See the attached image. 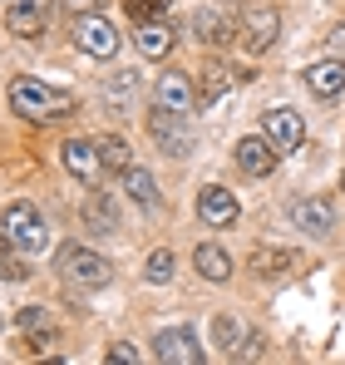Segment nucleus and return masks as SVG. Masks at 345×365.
Returning <instances> with one entry per match:
<instances>
[{
  "instance_id": "nucleus-1",
  "label": "nucleus",
  "mask_w": 345,
  "mask_h": 365,
  "mask_svg": "<svg viewBox=\"0 0 345 365\" xmlns=\"http://www.w3.org/2000/svg\"><path fill=\"white\" fill-rule=\"evenodd\" d=\"M10 109H15L20 119H30V123H59V119H69V114L79 109V99H74L69 89L45 84V79H15V84H10Z\"/></svg>"
},
{
  "instance_id": "nucleus-2",
  "label": "nucleus",
  "mask_w": 345,
  "mask_h": 365,
  "mask_svg": "<svg viewBox=\"0 0 345 365\" xmlns=\"http://www.w3.org/2000/svg\"><path fill=\"white\" fill-rule=\"evenodd\" d=\"M59 272H64V282H74L84 292H99V287L114 282V262L99 247H84V242H69L59 252Z\"/></svg>"
},
{
  "instance_id": "nucleus-3",
  "label": "nucleus",
  "mask_w": 345,
  "mask_h": 365,
  "mask_svg": "<svg viewBox=\"0 0 345 365\" xmlns=\"http://www.w3.org/2000/svg\"><path fill=\"white\" fill-rule=\"evenodd\" d=\"M0 232L10 237V247H20V252H45V247H50V222H45V217H40V207H35V202H25V197L5 207Z\"/></svg>"
},
{
  "instance_id": "nucleus-4",
  "label": "nucleus",
  "mask_w": 345,
  "mask_h": 365,
  "mask_svg": "<svg viewBox=\"0 0 345 365\" xmlns=\"http://www.w3.org/2000/svg\"><path fill=\"white\" fill-rule=\"evenodd\" d=\"M277 35H282V10H277V5L257 0V5L242 10V20H237V40H242L247 55H267V50L277 45Z\"/></svg>"
},
{
  "instance_id": "nucleus-5",
  "label": "nucleus",
  "mask_w": 345,
  "mask_h": 365,
  "mask_svg": "<svg viewBox=\"0 0 345 365\" xmlns=\"http://www.w3.org/2000/svg\"><path fill=\"white\" fill-rule=\"evenodd\" d=\"M148 133H153V143L163 148V153H172V158H187L192 153V123H187V114H172V109H148Z\"/></svg>"
},
{
  "instance_id": "nucleus-6",
  "label": "nucleus",
  "mask_w": 345,
  "mask_h": 365,
  "mask_svg": "<svg viewBox=\"0 0 345 365\" xmlns=\"http://www.w3.org/2000/svg\"><path fill=\"white\" fill-rule=\"evenodd\" d=\"M153 356L163 365H202V341L192 326H163L153 336Z\"/></svg>"
},
{
  "instance_id": "nucleus-7",
  "label": "nucleus",
  "mask_w": 345,
  "mask_h": 365,
  "mask_svg": "<svg viewBox=\"0 0 345 365\" xmlns=\"http://www.w3.org/2000/svg\"><path fill=\"white\" fill-rule=\"evenodd\" d=\"M74 45L84 50V55H94V60H114L118 50V30L99 15V10H89V15H74Z\"/></svg>"
},
{
  "instance_id": "nucleus-8",
  "label": "nucleus",
  "mask_w": 345,
  "mask_h": 365,
  "mask_svg": "<svg viewBox=\"0 0 345 365\" xmlns=\"http://www.w3.org/2000/svg\"><path fill=\"white\" fill-rule=\"evenodd\" d=\"M212 346H222V356L227 361H242V356H257V336H252V326L242 321V316H232V311H217L212 316Z\"/></svg>"
},
{
  "instance_id": "nucleus-9",
  "label": "nucleus",
  "mask_w": 345,
  "mask_h": 365,
  "mask_svg": "<svg viewBox=\"0 0 345 365\" xmlns=\"http://www.w3.org/2000/svg\"><path fill=\"white\" fill-rule=\"evenodd\" d=\"M192 40L207 50H222L237 40V15H227L222 5H197L192 10Z\"/></svg>"
},
{
  "instance_id": "nucleus-10",
  "label": "nucleus",
  "mask_w": 345,
  "mask_h": 365,
  "mask_svg": "<svg viewBox=\"0 0 345 365\" xmlns=\"http://www.w3.org/2000/svg\"><path fill=\"white\" fill-rule=\"evenodd\" d=\"M262 133L272 138L277 153H296V148L306 143V119H301L296 109H287V104H277V109L262 114Z\"/></svg>"
},
{
  "instance_id": "nucleus-11",
  "label": "nucleus",
  "mask_w": 345,
  "mask_h": 365,
  "mask_svg": "<svg viewBox=\"0 0 345 365\" xmlns=\"http://www.w3.org/2000/svg\"><path fill=\"white\" fill-rule=\"evenodd\" d=\"M50 15H55V0H10L5 10V30L20 35V40H35L50 30Z\"/></svg>"
},
{
  "instance_id": "nucleus-12",
  "label": "nucleus",
  "mask_w": 345,
  "mask_h": 365,
  "mask_svg": "<svg viewBox=\"0 0 345 365\" xmlns=\"http://www.w3.org/2000/svg\"><path fill=\"white\" fill-rule=\"evenodd\" d=\"M291 227H301L306 237H331L336 232V207L326 202V197H296L287 207Z\"/></svg>"
},
{
  "instance_id": "nucleus-13",
  "label": "nucleus",
  "mask_w": 345,
  "mask_h": 365,
  "mask_svg": "<svg viewBox=\"0 0 345 365\" xmlns=\"http://www.w3.org/2000/svg\"><path fill=\"white\" fill-rule=\"evenodd\" d=\"M59 158H64L69 178H79L84 187H94V182L104 178V158H99V143H94V138H69V143L59 148Z\"/></svg>"
},
{
  "instance_id": "nucleus-14",
  "label": "nucleus",
  "mask_w": 345,
  "mask_h": 365,
  "mask_svg": "<svg viewBox=\"0 0 345 365\" xmlns=\"http://www.w3.org/2000/svg\"><path fill=\"white\" fill-rule=\"evenodd\" d=\"M237 168L247 173V178H272V168H277V148H272V138L267 133H247V138H237Z\"/></svg>"
},
{
  "instance_id": "nucleus-15",
  "label": "nucleus",
  "mask_w": 345,
  "mask_h": 365,
  "mask_svg": "<svg viewBox=\"0 0 345 365\" xmlns=\"http://www.w3.org/2000/svg\"><path fill=\"white\" fill-rule=\"evenodd\" d=\"M197 217H202L207 227H237L242 202L232 197V187H222V182H207V187L197 192Z\"/></svg>"
},
{
  "instance_id": "nucleus-16",
  "label": "nucleus",
  "mask_w": 345,
  "mask_h": 365,
  "mask_svg": "<svg viewBox=\"0 0 345 365\" xmlns=\"http://www.w3.org/2000/svg\"><path fill=\"white\" fill-rule=\"evenodd\" d=\"M301 79H306V89H311L316 99H341V94H345V60H341V55L311 60L306 69H301Z\"/></svg>"
},
{
  "instance_id": "nucleus-17",
  "label": "nucleus",
  "mask_w": 345,
  "mask_h": 365,
  "mask_svg": "<svg viewBox=\"0 0 345 365\" xmlns=\"http://www.w3.org/2000/svg\"><path fill=\"white\" fill-rule=\"evenodd\" d=\"M153 99L172 109V114H192L197 109V84L182 74V69H163L158 74V84H153Z\"/></svg>"
},
{
  "instance_id": "nucleus-18",
  "label": "nucleus",
  "mask_w": 345,
  "mask_h": 365,
  "mask_svg": "<svg viewBox=\"0 0 345 365\" xmlns=\"http://www.w3.org/2000/svg\"><path fill=\"white\" fill-rule=\"evenodd\" d=\"M133 40H138V50L148 60H168L172 45H177V30L168 25V15H143L138 30H133Z\"/></svg>"
},
{
  "instance_id": "nucleus-19",
  "label": "nucleus",
  "mask_w": 345,
  "mask_h": 365,
  "mask_svg": "<svg viewBox=\"0 0 345 365\" xmlns=\"http://www.w3.org/2000/svg\"><path fill=\"white\" fill-rule=\"evenodd\" d=\"M247 267L257 272V277H287V272H296L301 267V252H291V247H272V242H257L252 247V257H247Z\"/></svg>"
},
{
  "instance_id": "nucleus-20",
  "label": "nucleus",
  "mask_w": 345,
  "mask_h": 365,
  "mask_svg": "<svg viewBox=\"0 0 345 365\" xmlns=\"http://www.w3.org/2000/svg\"><path fill=\"white\" fill-rule=\"evenodd\" d=\"M79 217H84V227H89V232H99V237L118 232V207H114V197H109L104 187L84 192V207H79Z\"/></svg>"
},
{
  "instance_id": "nucleus-21",
  "label": "nucleus",
  "mask_w": 345,
  "mask_h": 365,
  "mask_svg": "<svg viewBox=\"0 0 345 365\" xmlns=\"http://www.w3.org/2000/svg\"><path fill=\"white\" fill-rule=\"evenodd\" d=\"M237 79H252V69H227V64H217V60L202 64V79H197V99H202V109H207V104H217Z\"/></svg>"
},
{
  "instance_id": "nucleus-22",
  "label": "nucleus",
  "mask_w": 345,
  "mask_h": 365,
  "mask_svg": "<svg viewBox=\"0 0 345 365\" xmlns=\"http://www.w3.org/2000/svg\"><path fill=\"white\" fill-rule=\"evenodd\" d=\"M192 267H197V277H202V282H212V287L232 282V257H227L217 242H197V252H192Z\"/></svg>"
},
{
  "instance_id": "nucleus-23",
  "label": "nucleus",
  "mask_w": 345,
  "mask_h": 365,
  "mask_svg": "<svg viewBox=\"0 0 345 365\" xmlns=\"http://www.w3.org/2000/svg\"><path fill=\"white\" fill-rule=\"evenodd\" d=\"M133 99H138V74H133V69H123V74H109V79H104V109H109V114L133 109Z\"/></svg>"
},
{
  "instance_id": "nucleus-24",
  "label": "nucleus",
  "mask_w": 345,
  "mask_h": 365,
  "mask_svg": "<svg viewBox=\"0 0 345 365\" xmlns=\"http://www.w3.org/2000/svg\"><path fill=\"white\" fill-rule=\"evenodd\" d=\"M123 192H128L143 212H158V202H163V197H158V182H153L148 168H128V173H123Z\"/></svg>"
},
{
  "instance_id": "nucleus-25",
  "label": "nucleus",
  "mask_w": 345,
  "mask_h": 365,
  "mask_svg": "<svg viewBox=\"0 0 345 365\" xmlns=\"http://www.w3.org/2000/svg\"><path fill=\"white\" fill-rule=\"evenodd\" d=\"M99 143V158H104V173H128L133 168V148H128V138L123 133H104V138H94Z\"/></svg>"
},
{
  "instance_id": "nucleus-26",
  "label": "nucleus",
  "mask_w": 345,
  "mask_h": 365,
  "mask_svg": "<svg viewBox=\"0 0 345 365\" xmlns=\"http://www.w3.org/2000/svg\"><path fill=\"white\" fill-rule=\"evenodd\" d=\"M143 282H153V287H163V282H172V252H168V247H158V252H148V267H143Z\"/></svg>"
},
{
  "instance_id": "nucleus-27",
  "label": "nucleus",
  "mask_w": 345,
  "mask_h": 365,
  "mask_svg": "<svg viewBox=\"0 0 345 365\" xmlns=\"http://www.w3.org/2000/svg\"><path fill=\"white\" fill-rule=\"evenodd\" d=\"M50 326V311L45 306H20V331L30 336V331H45Z\"/></svg>"
},
{
  "instance_id": "nucleus-28",
  "label": "nucleus",
  "mask_w": 345,
  "mask_h": 365,
  "mask_svg": "<svg viewBox=\"0 0 345 365\" xmlns=\"http://www.w3.org/2000/svg\"><path fill=\"white\" fill-rule=\"evenodd\" d=\"M25 346H30L35 356H45V351H55V346H59L55 326H45V331H30V336H25Z\"/></svg>"
},
{
  "instance_id": "nucleus-29",
  "label": "nucleus",
  "mask_w": 345,
  "mask_h": 365,
  "mask_svg": "<svg viewBox=\"0 0 345 365\" xmlns=\"http://www.w3.org/2000/svg\"><path fill=\"white\" fill-rule=\"evenodd\" d=\"M128 10L143 20V15H168V0H128Z\"/></svg>"
},
{
  "instance_id": "nucleus-30",
  "label": "nucleus",
  "mask_w": 345,
  "mask_h": 365,
  "mask_svg": "<svg viewBox=\"0 0 345 365\" xmlns=\"http://www.w3.org/2000/svg\"><path fill=\"white\" fill-rule=\"evenodd\" d=\"M104 361H114V365H133V361H138V351H133L128 341H118V346H109V356H104Z\"/></svg>"
},
{
  "instance_id": "nucleus-31",
  "label": "nucleus",
  "mask_w": 345,
  "mask_h": 365,
  "mask_svg": "<svg viewBox=\"0 0 345 365\" xmlns=\"http://www.w3.org/2000/svg\"><path fill=\"white\" fill-rule=\"evenodd\" d=\"M99 5H104V0H64L69 15H89V10H99Z\"/></svg>"
},
{
  "instance_id": "nucleus-32",
  "label": "nucleus",
  "mask_w": 345,
  "mask_h": 365,
  "mask_svg": "<svg viewBox=\"0 0 345 365\" xmlns=\"http://www.w3.org/2000/svg\"><path fill=\"white\" fill-rule=\"evenodd\" d=\"M331 45H345V25H341V30H336V35H331Z\"/></svg>"
},
{
  "instance_id": "nucleus-33",
  "label": "nucleus",
  "mask_w": 345,
  "mask_h": 365,
  "mask_svg": "<svg viewBox=\"0 0 345 365\" xmlns=\"http://www.w3.org/2000/svg\"><path fill=\"white\" fill-rule=\"evenodd\" d=\"M5 242H10V237H5V232H0V262H5Z\"/></svg>"
},
{
  "instance_id": "nucleus-34",
  "label": "nucleus",
  "mask_w": 345,
  "mask_h": 365,
  "mask_svg": "<svg viewBox=\"0 0 345 365\" xmlns=\"http://www.w3.org/2000/svg\"><path fill=\"white\" fill-rule=\"evenodd\" d=\"M341 187H345V178H341Z\"/></svg>"
}]
</instances>
